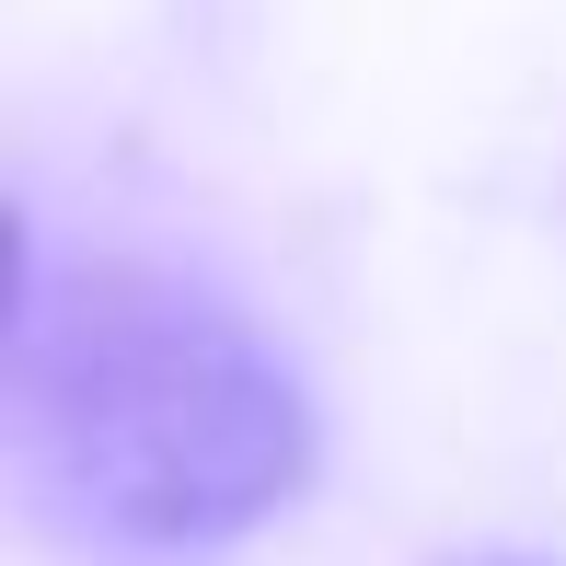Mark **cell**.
Masks as SVG:
<instances>
[{
  "label": "cell",
  "instance_id": "cell-1",
  "mask_svg": "<svg viewBox=\"0 0 566 566\" xmlns=\"http://www.w3.org/2000/svg\"><path fill=\"white\" fill-rule=\"evenodd\" d=\"M12 462L46 521L116 555H220L313 485V394L197 266H23Z\"/></svg>",
  "mask_w": 566,
  "mask_h": 566
},
{
  "label": "cell",
  "instance_id": "cell-2",
  "mask_svg": "<svg viewBox=\"0 0 566 566\" xmlns=\"http://www.w3.org/2000/svg\"><path fill=\"white\" fill-rule=\"evenodd\" d=\"M485 566H532V555H485Z\"/></svg>",
  "mask_w": 566,
  "mask_h": 566
}]
</instances>
